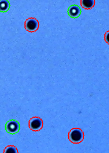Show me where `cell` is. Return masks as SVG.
Masks as SVG:
<instances>
[{"instance_id": "7", "label": "cell", "mask_w": 109, "mask_h": 153, "mask_svg": "<svg viewBox=\"0 0 109 153\" xmlns=\"http://www.w3.org/2000/svg\"><path fill=\"white\" fill-rule=\"evenodd\" d=\"M10 8V3L8 0H0V12L6 13Z\"/></svg>"}, {"instance_id": "8", "label": "cell", "mask_w": 109, "mask_h": 153, "mask_svg": "<svg viewBox=\"0 0 109 153\" xmlns=\"http://www.w3.org/2000/svg\"><path fill=\"white\" fill-rule=\"evenodd\" d=\"M4 153H18V150L14 146H8L5 148Z\"/></svg>"}, {"instance_id": "6", "label": "cell", "mask_w": 109, "mask_h": 153, "mask_svg": "<svg viewBox=\"0 0 109 153\" xmlns=\"http://www.w3.org/2000/svg\"><path fill=\"white\" fill-rule=\"evenodd\" d=\"M80 4L84 9L91 10L94 8L95 1L94 0H82L80 1Z\"/></svg>"}, {"instance_id": "3", "label": "cell", "mask_w": 109, "mask_h": 153, "mask_svg": "<svg viewBox=\"0 0 109 153\" xmlns=\"http://www.w3.org/2000/svg\"><path fill=\"white\" fill-rule=\"evenodd\" d=\"M43 126V122L41 118L33 117L29 122V127L32 131H39L42 130Z\"/></svg>"}, {"instance_id": "1", "label": "cell", "mask_w": 109, "mask_h": 153, "mask_svg": "<svg viewBox=\"0 0 109 153\" xmlns=\"http://www.w3.org/2000/svg\"><path fill=\"white\" fill-rule=\"evenodd\" d=\"M68 138L71 143L78 144L83 140L84 133L80 128H73L68 133Z\"/></svg>"}, {"instance_id": "5", "label": "cell", "mask_w": 109, "mask_h": 153, "mask_svg": "<svg viewBox=\"0 0 109 153\" xmlns=\"http://www.w3.org/2000/svg\"><path fill=\"white\" fill-rule=\"evenodd\" d=\"M68 15L71 18H77L81 14V10L77 5H72L68 9Z\"/></svg>"}, {"instance_id": "2", "label": "cell", "mask_w": 109, "mask_h": 153, "mask_svg": "<svg viewBox=\"0 0 109 153\" xmlns=\"http://www.w3.org/2000/svg\"><path fill=\"white\" fill-rule=\"evenodd\" d=\"M20 130V124L16 120H10L5 124V130L10 134H15Z\"/></svg>"}, {"instance_id": "4", "label": "cell", "mask_w": 109, "mask_h": 153, "mask_svg": "<svg viewBox=\"0 0 109 153\" xmlns=\"http://www.w3.org/2000/svg\"><path fill=\"white\" fill-rule=\"evenodd\" d=\"M39 24L37 19L34 18H29L25 22V29L29 32H34L39 28Z\"/></svg>"}]
</instances>
